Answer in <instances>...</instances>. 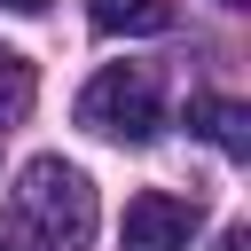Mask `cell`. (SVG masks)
I'll use <instances>...</instances> for the list:
<instances>
[{
	"mask_svg": "<svg viewBox=\"0 0 251 251\" xmlns=\"http://www.w3.org/2000/svg\"><path fill=\"white\" fill-rule=\"evenodd\" d=\"M16 220L39 251H86L94 243V180L63 157H31L16 173Z\"/></svg>",
	"mask_w": 251,
	"mask_h": 251,
	"instance_id": "6da1fadb",
	"label": "cell"
},
{
	"mask_svg": "<svg viewBox=\"0 0 251 251\" xmlns=\"http://www.w3.org/2000/svg\"><path fill=\"white\" fill-rule=\"evenodd\" d=\"M188 235H196V204L188 196H165V188H141L126 204L118 251H188Z\"/></svg>",
	"mask_w": 251,
	"mask_h": 251,
	"instance_id": "3957f363",
	"label": "cell"
},
{
	"mask_svg": "<svg viewBox=\"0 0 251 251\" xmlns=\"http://www.w3.org/2000/svg\"><path fill=\"white\" fill-rule=\"evenodd\" d=\"M0 251H8V243H0Z\"/></svg>",
	"mask_w": 251,
	"mask_h": 251,
	"instance_id": "30bf717a",
	"label": "cell"
},
{
	"mask_svg": "<svg viewBox=\"0 0 251 251\" xmlns=\"http://www.w3.org/2000/svg\"><path fill=\"white\" fill-rule=\"evenodd\" d=\"M212 251H251V227H227V235H220Z\"/></svg>",
	"mask_w": 251,
	"mask_h": 251,
	"instance_id": "52a82bcc",
	"label": "cell"
},
{
	"mask_svg": "<svg viewBox=\"0 0 251 251\" xmlns=\"http://www.w3.org/2000/svg\"><path fill=\"white\" fill-rule=\"evenodd\" d=\"M86 16H94V31H110V39H118V31H165V24H173V0H94Z\"/></svg>",
	"mask_w": 251,
	"mask_h": 251,
	"instance_id": "5b68a950",
	"label": "cell"
},
{
	"mask_svg": "<svg viewBox=\"0 0 251 251\" xmlns=\"http://www.w3.org/2000/svg\"><path fill=\"white\" fill-rule=\"evenodd\" d=\"M78 126L102 133V141H149V133L165 126V86H157V71H149V63H110V71H94L86 94H78Z\"/></svg>",
	"mask_w": 251,
	"mask_h": 251,
	"instance_id": "7a4b0ae2",
	"label": "cell"
},
{
	"mask_svg": "<svg viewBox=\"0 0 251 251\" xmlns=\"http://www.w3.org/2000/svg\"><path fill=\"white\" fill-rule=\"evenodd\" d=\"M227 8H235V0H227Z\"/></svg>",
	"mask_w": 251,
	"mask_h": 251,
	"instance_id": "9c48e42d",
	"label": "cell"
},
{
	"mask_svg": "<svg viewBox=\"0 0 251 251\" xmlns=\"http://www.w3.org/2000/svg\"><path fill=\"white\" fill-rule=\"evenodd\" d=\"M24 110H31V63H24L16 47H0V133H8Z\"/></svg>",
	"mask_w": 251,
	"mask_h": 251,
	"instance_id": "8992f818",
	"label": "cell"
},
{
	"mask_svg": "<svg viewBox=\"0 0 251 251\" xmlns=\"http://www.w3.org/2000/svg\"><path fill=\"white\" fill-rule=\"evenodd\" d=\"M0 8H16V16H39V8H47V0H0Z\"/></svg>",
	"mask_w": 251,
	"mask_h": 251,
	"instance_id": "ba28073f",
	"label": "cell"
},
{
	"mask_svg": "<svg viewBox=\"0 0 251 251\" xmlns=\"http://www.w3.org/2000/svg\"><path fill=\"white\" fill-rule=\"evenodd\" d=\"M188 133H204V141L227 149V157H251V110H243V102L196 94V102H188Z\"/></svg>",
	"mask_w": 251,
	"mask_h": 251,
	"instance_id": "277c9868",
	"label": "cell"
}]
</instances>
